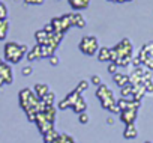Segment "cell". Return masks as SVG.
Wrapping results in <instances>:
<instances>
[{
    "instance_id": "1",
    "label": "cell",
    "mask_w": 153,
    "mask_h": 143,
    "mask_svg": "<svg viewBox=\"0 0 153 143\" xmlns=\"http://www.w3.org/2000/svg\"><path fill=\"white\" fill-rule=\"evenodd\" d=\"M24 53H27V47L26 45H20V44H15V42H8L6 47H5V57L8 62H12V63H18Z\"/></svg>"
},
{
    "instance_id": "2",
    "label": "cell",
    "mask_w": 153,
    "mask_h": 143,
    "mask_svg": "<svg viewBox=\"0 0 153 143\" xmlns=\"http://www.w3.org/2000/svg\"><path fill=\"white\" fill-rule=\"evenodd\" d=\"M80 50L83 53L89 54V56L95 54L96 50H98V39L95 36H86V38H83V41L80 44Z\"/></svg>"
},
{
    "instance_id": "3",
    "label": "cell",
    "mask_w": 153,
    "mask_h": 143,
    "mask_svg": "<svg viewBox=\"0 0 153 143\" xmlns=\"http://www.w3.org/2000/svg\"><path fill=\"white\" fill-rule=\"evenodd\" d=\"M135 118H137V110H134V109H128V110H122L120 112V119L126 125L134 124L135 122Z\"/></svg>"
},
{
    "instance_id": "4",
    "label": "cell",
    "mask_w": 153,
    "mask_h": 143,
    "mask_svg": "<svg viewBox=\"0 0 153 143\" xmlns=\"http://www.w3.org/2000/svg\"><path fill=\"white\" fill-rule=\"evenodd\" d=\"M72 110L75 112V113H84L86 112V101H84V98L83 97H80L78 100H76L75 103H74V106H72Z\"/></svg>"
},
{
    "instance_id": "5",
    "label": "cell",
    "mask_w": 153,
    "mask_h": 143,
    "mask_svg": "<svg viewBox=\"0 0 153 143\" xmlns=\"http://www.w3.org/2000/svg\"><path fill=\"white\" fill-rule=\"evenodd\" d=\"M89 2L90 0H69V5L76 11H81V9L89 6Z\"/></svg>"
},
{
    "instance_id": "6",
    "label": "cell",
    "mask_w": 153,
    "mask_h": 143,
    "mask_svg": "<svg viewBox=\"0 0 153 143\" xmlns=\"http://www.w3.org/2000/svg\"><path fill=\"white\" fill-rule=\"evenodd\" d=\"M114 82H116L120 88H123V86H126V85L131 83L129 77L125 76V74H120V73H116V74H114Z\"/></svg>"
},
{
    "instance_id": "7",
    "label": "cell",
    "mask_w": 153,
    "mask_h": 143,
    "mask_svg": "<svg viewBox=\"0 0 153 143\" xmlns=\"http://www.w3.org/2000/svg\"><path fill=\"white\" fill-rule=\"evenodd\" d=\"M123 136H125V139H135V137L138 136V131H137L135 125H134V124H129V125H126Z\"/></svg>"
},
{
    "instance_id": "8",
    "label": "cell",
    "mask_w": 153,
    "mask_h": 143,
    "mask_svg": "<svg viewBox=\"0 0 153 143\" xmlns=\"http://www.w3.org/2000/svg\"><path fill=\"white\" fill-rule=\"evenodd\" d=\"M3 66V63L0 62V68ZM5 71H2V79H5V82L6 83H11L12 80H14V74H12V71H9V68L5 65V68H3Z\"/></svg>"
},
{
    "instance_id": "9",
    "label": "cell",
    "mask_w": 153,
    "mask_h": 143,
    "mask_svg": "<svg viewBox=\"0 0 153 143\" xmlns=\"http://www.w3.org/2000/svg\"><path fill=\"white\" fill-rule=\"evenodd\" d=\"M35 92H36V95L39 97V98H45V95H48V86L47 85H36L35 86Z\"/></svg>"
},
{
    "instance_id": "10",
    "label": "cell",
    "mask_w": 153,
    "mask_h": 143,
    "mask_svg": "<svg viewBox=\"0 0 153 143\" xmlns=\"http://www.w3.org/2000/svg\"><path fill=\"white\" fill-rule=\"evenodd\" d=\"M35 57H36V59H41V57H42V50H41V45L35 47V48H33V50L29 53L27 60H35Z\"/></svg>"
},
{
    "instance_id": "11",
    "label": "cell",
    "mask_w": 153,
    "mask_h": 143,
    "mask_svg": "<svg viewBox=\"0 0 153 143\" xmlns=\"http://www.w3.org/2000/svg\"><path fill=\"white\" fill-rule=\"evenodd\" d=\"M8 29H9L8 21H6V20H0V41H3V39L6 38Z\"/></svg>"
},
{
    "instance_id": "12",
    "label": "cell",
    "mask_w": 153,
    "mask_h": 143,
    "mask_svg": "<svg viewBox=\"0 0 153 143\" xmlns=\"http://www.w3.org/2000/svg\"><path fill=\"white\" fill-rule=\"evenodd\" d=\"M110 56H111V50H108L107 47H104V48L99 50L98 59H99L101 62H105V60H110Z\"/></svg>"
},
{
    "instance_id": "13",
    "label": "cell",
    "mask_w": 153,
    "mask_h": 143,
    "mask_svg": "<svg viewBox=\"0 0 153 143\" xmlns=\"http://www.w3.org/2000/svg\"><path fill=\"white\" fill-rule=\"evenodd\" d=\"M132 94H134V86H132L131 83L122 88V97H123V98H128V97L132 95Z\"/></svg>"
},
{
    "instance_id": "14",
    "label": "cell",
    "mask_w": 153,
    "mask_h": 143,
    "mask_svg": "<svg viewBox=\"0 0 153 143\" xmlns=\"http://www.w3.org/2000/svg\"><path fill=\"white\" fill-rule=\"evenodd\" d=\"M75 17V26H78V27H84L86 26V20L83 18L81 14H74Z\"/></svg>"
},
{
    "instance_id": "15",
    "label": "cell",
    "mask_w": 153,
    "mask_h": 143,
    "mask_svg": "<svg viewBox=\"0 0 153 143\" xmlns=\"http://www.w3.org/2000/svg\"><path fill=\"white\" fill-rule=\"evenodd\" d=\"M6 15H8V9L3 2H0V20H6Z\"/></svg>"
},
{
    "instance_id": "16",
    "label": "cell",
    "mask_w": 153,
    "mask_h": 143,
    "mask_svg": "<svg viewBox=\"0 0 153 143\" xmlns=\"http://www.w3.org/2000/svg\"><path fill=\"white\" fill-rule=\"evenodd\" d=\"M44 103H45V106H53V103H54V94H48V95H45Z\"/></svg>"
},
{
    "instance_id": "17",
    "label": "cell",
    "mask_w": 153,
    "mask_h": 143,
    "mask_svg": "<svg viewBox=\"0 0 153 143\" xmlns=\"http://www.w3.org/2000/svg\"><path fill=\"white\" fill-rule=\"evenodd\" d=\"M78 121H80V124H87L89 122V115L84 112V113H80L78 115Z\"/></svg>"
},
{
    "instance_id": "18",
    "label": "cell",
    "mask_w": 153,
    "mask_h": 143,
    "mask_svg": "<svg viewBox=\"0 0 153 143\" xmlns=\"http://www.w3.org/2000/svg\"><path fill=\"white\" fill-rule=\"evenodd\" d=\"M89 88V82H86V80H83V82H80V85H78V88H76L75 91H78V92H81V91H86Z\"/></svg>"
},
{
    "instance_id": "19",
    "label": "cell",
    "mask_w": 153,
    "mask_h": 143,
    "mask_svg": "<svg viewBox=\"0 0 153 143\" xmlns=\"http://www.w3.org/2000/svg\"><path fill=\"white\" fill-rule=\"evenodd\" d=\"M68 107H71V106H69V103H68V100H66V98H65V100H62V101L59 103V109H60V110H65V109H68Z\"/></svg>"
},
{
    "instance_id": "20",
    "label": "cell",
    "mask_w": 153,
    "mask_h": 143,
    "mask_svg": "<svg viewBox=\"0 0 153 143\" xmlns=\"http://www.w3.org/2000/svg\"><path fill=\"white\" fill-rule=\"evenodd\" d=\"M117 66H119V65H117V63H114V62H113V63H111V65L108 66V71H110V73H111L113 76H114V74L117 73Z\"/></svg>"
},
{
    "instance_id": "21",
    "label": "cell",
    "mask_w": 153,
    "mask_h": 143,
    "mask_svg": "<svg viewBox=\"0 0 153 143\" xmlns=\"http://www.w3.org/2000/svg\"><path fill=\"white\" fill-rule=\"evenodd\" d=\"M44 30H45V32H47L48 35H51V33H54V26H53V24L50 23V24H47V26L44 27Z\"/></svg>"
},
{
    "instance_id": "22",
    "label": "cell",
    "mask_w": 153,
    "mask_h": 143,
    "mask_svg": "<svg viewBox=\"0 0 153 143\" xmlns=\"http://www.w3.org/2000/svg\"><path fill=\"white\" fill-rule=\"evenodd\" d=\"M92 83L95 85V86H101L102 83H101V77L99 76H93L92 77Z\"/></svg>"
},
{
    "instance_id": "23",
    "label": "cell",
    "mask_w": 153,
    "mask_h": 143,
    "mask_svg": "<svg viewBox=\"0 0 153 143\" xmlns=\"http://www.w3.org/2000/svg\"><path fill=\"white\" fill-rule=\"evenodd\" d=\"M21 71H23V76H30L33 69H32V66H24Z\"/></svg>"
},
{
    "instance_id": "24",
    "label": "cell",
    "mask_w": 153,
    "mask_h": 143,
    "mask_svg": "<svg viewBox=\"0 0 153 143\" xmlns=\"http://www.w3.org/2000/svg\"><path fill=\"white\" fill-rule=\"evenodd\" d=\"M24 2H26L27 5H36V3H38V5H41V3L44 2V0H24Z\"/></svg>"
},
{
    "instance_id": "25",
    "label": "cell",
    "mask_w": 153,
    "mask_h": 143,
    "mask_svg": "<svg viewBox=\"0 0 153 143\" xmlns=\"http://www.w3.org/2000/svg\"><path fill=\"white\" fill-rule=\"evenodd\" d=\"M50 62H51V65H54V66L59 63V60H57V57H56V56H50Z\"/></svg>"
},
{
    "instance_id": "26",
    "label": "cell",
    "mask_w": 153,
    "mask_h": 143,
    "mask_svg": "<svg viewBox=\"0 0 153 143\" xmlns=\"http://www.w3.org/2000/svg\"><path fill=\"white\" fill-rule=\"evenodd\" d=\"M140 63H141V60H140V57H135V59H134V65H135V66H138Z\"/></svg>"
},
{
    "instance_id": "27",
    "label": "cell",
    "mask_w": 153,
    "mask_h": 143,
    "mask_svg": "<svg viewBox=\"0 0 153 143\" xmlns=\"http://www.w3.org/2000/svg\"><path fill=\"white\" fill-rule=\"evenodd\" d=\"M107 122H108L110 125H113V124H114V119H113V118H108V121H107Z\"/></svg>"
},
{
    "instance_id": "28",
    "label": "cell",
    "mask_w": 153,
    "mask_h": 143,
    "mask_svg": "<svg viewBox=\"0 0 153 143\" xmlns=\"http://www.w3.org/2000/svg\"><path fill=\"white\" fill-rule=\"evenodd\" d=\"M125 2H131V0H125Z\"/></svg>"
},
{
    "instance_id": "29",
    "label": "cell",
    "mask_w": 153,
    "mask_h": 143,
    "mask_svg": "<svg viewBox=\"0 0 153 143\" xmlns=\"http://www.w3.org/2000/svg\"><path fill=\"white\" fill-rule=\"evenodd\" d=\"M146 143H152V142H146Z\"/></svg>"
},
{
    "instance_id": "30",
    "label": "cell",
    "mask_w": 153,
    "mask_h": 143,
    "mask_svg": "<svg viewBox=\"0 0 153 143\" xmlns=\"http://www.w3.org/2000/svg\"><path fill=\"white\" fill-rule=\"evenodd\" d=\"M15 2H20V0H15Z\"/></svg>"
}]
</instances>
